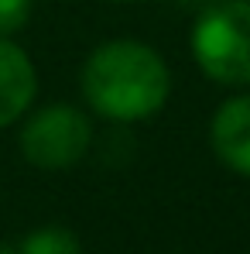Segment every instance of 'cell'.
Returning <instances> with one entry per match:
<instances>
[{
	"label": "cell",
	"instance_id": "1",
	"mask_svg": "<svg viewBox=\"0 0 250 254\" xmlns=\"http://www.w3.org/2000/svg\"><path fill=\"white\" fill-rule=\"evenodd\" d=\"M79 83L89 110L113 124L151 121L171 96V72L165 59L151 45L134 38H117L93 48Z\"/></svg>",
	"mask_w": 250,
	"mask_h": 254
},
{
	"label": "cell",
	"instance_id": "2",
	"mask_svg": "<svg viewBox=\"0 0 250 254\" xmlns=\"http://www.w3.org/2000/svg\"><path fill=\"white\" fill-rule=\"evenodd\" d=\"M192 59L219 86H250V0H209L192 24Z\"/></svg>",
	"mask_w": 250,
	"mask_h": 254
},
{
	"label": "cell",
	"instance_id": "3",
	"mask_svg": "<svg viewBox=\"0 0 250 254\" xmlns=\"http://www.w3.org/2000/svg\"><path fill=\"white\" fill-rule=\"evenodd\" d=\"M17 144L28 165L42 172H65L89 155L93 124L86 110L72 103H48L24 117Z\"/></svg>",
	"mask_w": 250,
	"mask_h": 254
},
{
	"label": "cell",
	"instance_id": "4",
	"mask_svg": "<svg viewBox=\"0 0 250 254\" xmlns=\"http://www.w3.org/2000/svg\"><path fill=\"white\" fill-rule=\"evenodd\" d=\"M209 144L230 172L250 179V93L223 100L209 121Z\"/></svg>",
	"mask_w": 250,
	"mask_h": 254
},
{
	"label": "cell",
	"instance_id": "5",
	"mask_svg": "<svg viewBox=\"0 0 250 254\" xmlns=\"http://www.w3.org/2000/svg\"><path fill=\"white\" fill-rule=\"evenodd\" d=\"M38 93V72L28 52L10 38H0V130L21 121Z\"/></svg>",
	"mask_w": 250,
	"mask_h": 254
},
{
	"label": "cell",
	"instance_id": "6",
	"mask_svg": "<svg viewBox=\"0 0 250 254\" xmlns=\"http://www.w3.org/2000/svg\"><path fill=\"white\" fill-rule=\"evenodd\" d=\"M17 254H83V244L76 230L62 223H45V227H35L31 234H24Z\"/></svg>",
	"mask_w": 250,
	"mask_h": 254
},
{
	"label": "cell",
	"instance_id": "7",
	"mask_svg": "<svg viewBox=\"0 0 250 254\" xmlns=\"http://www.w3.org/2000/svg\"><path fill=\"white\" fill-rule=\"evenodd\" d=\"M35 14V0H0V38L17 35Z\"/></svg>",
	"mask_w": 250,
	"mask_h": 254
},
{
	"label": "cell",
	"instance_id": "8",
	"mask_svg": "<svg viewBox=\"0 0 250 254\" xmlns=\"http://www.w3.org/2000/svg\"><path fill=\"white\" fill-rule=\"evenodd\" d=\"M0 254H17V251H14V248H3V244H0Z\"/></svg>",
	"mask_w": 250,
	"mask_h": 254
}]
</instances>
